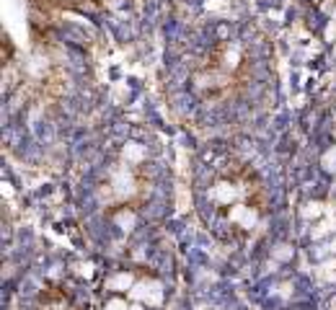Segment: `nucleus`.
<instances>
[{"instance_id":"f257e3e1","label":"nucleus","mask_w":336,"mask_h":310,"mask_svg":"<svg viewBox=\"0 0 336 310\" xmlns=\"http://www.w3.org/2000/svg\"><path fill=\"white\" fill-rule=\"evenodd\" d=\"M303 5L313 34L323 36L336 23V0H303Z\"/></svg>"}]
</instances>
